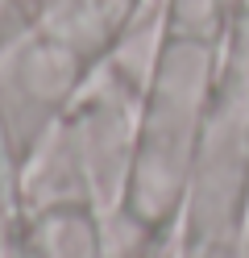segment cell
I'll list each match as a JSON object with an SVG mask.
<instances>
[{"label":"cell","instance_id":"8","mask_svg":"<svg viewBox=\"0 0 249 258\" xmlns=\"http://www.w3.org/2000/svg\"><path fill=\"white\" fill-rule=\"evenodd\" d=\"M145 258H183V237H179V225H175V229H166V233H162V241H158V246L149 250Z\"/></svg>","mask_w":249,"mask_h":258},{"label":"cell","instance_id":"5","mask_svg":"<svg viewBox=\"0 0 249 258\" xmlns=\"http://www.w3.org/2000/svg\"><path fill=\"white\" fill-rule=\"evenodd\" d=\"M25 258H104L96 208H66L25 221Z\"/></svg>","mask_w":249,"mask_h":258},{"label":"cell","instance_id":"9","mask_svg":"<svg viewBox=\"0 0 249 258\" xmlns=\"http://www.w3.org/2000/svg\"><path fill=\"white\" fill-rule=\"evenodd\" d=\"M241 254L249 258V217H245V229H241Z\"/></svg>","mask_w":249,"mask_h":258},{"label":"cell","instance_id":"2","mask_svg":"<svg viewBox=\"0 0 249 258\" xmlns=\"http://www.w3.org/2000/svg\"><path fill=\"white\" fill-rule=\"evenodd\" d=\"M249 217V104L216 92L187 196L179 213L183 246H241Z\"/></svg>","mask_w":249,"mask_h":258},{"label":"cell","instance_id":"1","mask_svg":"<svg viewBox=\"0 0 249 258\" xmlns=\"http://www.w3.org/2000/svg\"><path fill=\"white\" fill-rule=\"evenodd\" d=\"M220 88V46L166 42L141 100V134L125 204L158 229L179 225L191 163Z\"/></svg>","mask_w":249,"mask_h":258},{"label":"cell","instance_id":"6","mask_svg":"<svg viewBox=\"0 0 249 258\" xmlns=\"http://www.w3.org/2000/svg\"><path fill=\"white\" fill-rule=\"evenodd\" d=\"M162 17L171 42L224 46L237 21V0H162Z\"/></svg>","mask_w":249,"mask_h":258},{"label":"cell","instance_id":"7","mask_svg":"<svg viewBox=\"0 0 249 258\" xmlns=\"http://www.w3.org/2000/svg\"><path fill=\"white\" fill-rule=\"evenodd\" d=\"M25 233V204H21V175H17V150L0 134V258H5Z\"/></svg>","mask_w":249,"mask_h":258},{"label":"cell","instance_id":"4","mask_svg":"<svg viewBox=\"0 0 249 258\" xmlns=\"http://www.w3.org/2000/svg\"><path fill=\"white\" fill-rule=\"evenodd\" d=\"M17 175H21L25 221L46 213H66V208H92L88 175H83V163L62 121L17 158Z\"/></svg>","mask_w":249,"mask_h":258},{"label":"cell","instance_id":"3","mask_svg":"<svg viewBox=\"0 0 249 258\" xmlns=\"http://www.w3.org/2000/svg\"><path fill=\"white\" fill-rule=\"evenodd\" d=\"M141 100L145 92L116 79L100 62L92 79L83 84V92L75 96L71 112L62 117L71 146L83 163V175H88L96 213L125 204L133 158H137V134H141Z\"/></svg>","mask_w":249,"mask_h":258}]
</instances>
